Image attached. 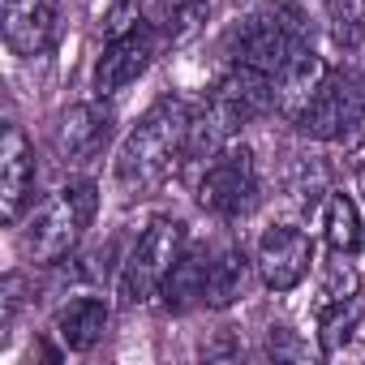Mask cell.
<instances>
[{
  "instance_id": "44dd1931",
  "label": "cell",
  "mask_w": 365,
  "mask_h": 365,
  "mask_svg": "<svg viewBox=\"0 0 365 365\" xmlns=\"http://www.w3.org/2000/svg\"><path fill=\"white\" fill-rule=\"evenodd\" d=\"M348 254H335L327 262V284H322V301H339V297H356V271L352 262H344Z\"/></svg>"
},
{
  "instance_id": "4fadbf2b",
  "label": "cell",
  "mask_w": 365,
  "mask_h": 365,
  "mask_svg": "<svg viewBox=\"0 0 365 365\" xmlns=\"http://www.w3.org/2000/svg\"><path fill=\"white\" fill-rule=\"evenodd\" d=\"M112 138V116L99 103H73L61 125H56V150L65 163H86L95 159Z\"/></svg>"
},
{
  "instance_id": "ffe728a7",
  "label": "cell",
  "mask_w": 365,
  "mask_h": 365,
  "mask_svg": "<svg viewBox=\"0 0 365 365\" xmlns=\"http://www.w3.org/2000/svg\"><path fill=\"white\" fill-rule=\"evenodd\" d=\"M327 18H331V39L339 48H361L365 43V0H327Z\"/></svg>"
},
{
  "instance_id": "9a60e30c",
  "label": "cell",
  "mask_w": 365,
  "mask_h": 365,
  "mask_svg": "<svg viewBox=\"0 0 365 365\" xmlns=\"http://www.w3.org/2000/svg\"><path fill=\"white\" fill-rule=\"evenodd\" d=\"M207 275H211V254L207 250H185L163 279V305L172 314L207 305Z\"/></svg>"
},
{
  "instance_id": "3957f363",
  "label": "cell",
  "mask_w": 365,
  "mask_h": 365,
  "mask_svg": "<svg viewBox=\"0 0 365 365\" xmlns=\"http://www.w3.org/2000/svg\"><path fill=\"white\" fill-rule=\"evenodd\" d=\"M305 43H309L305 9L288 5V0H275V5H262V9H254L250 18L237 22V31L228 35V61L262 69V73H275Z\"/></svg>"
},
{
  "instance_id": "9c48e42d",
  "label": "cell",
  "mask_w": 365,
  "mask_h": 365,
  "mask_svg": "<svg viewBox=\"0 0 365 365\" xmlns=\"http://www.w3.org/2000/svg\"><path fill=\"white\" fill-rule=\"evenodd\" d=\"M150 56H155V31L142 26V22H138L133 31L108 39V43H103V56H99V65H95V91H99V99L120 95L129 82H138V78L146 73Z\"/></svg>"
},
{
  "instance_id": "8fae6325",
  "label": "cell",
  "mask_w": 365,
  "mask_h": 365,
  "mask_svg": "<svg viewBox=\"0 0 365 365\" xmlns=\"http://www.w3.org/2000/svg\"><path fill=\"white\" fill-rule=\"evenodd\" d=\"M5 43L18 56H43L56 39V0H5Z\"/></svg>"
},
{
  "instance_id": "30bf717a",
  "label": "cell",
  "mask_w": 365,
  "mask_h": 365,
  "mask_svg": "<svg viewBox=\"0 0 365 365\" xmlns=\"http://www.w3.org/2000/svg\"><path fill=\"white\" fill-rule=\"evenodd\" d=\"M35 198V146L22 133V125H5L0 146V215L5 224H18Z\"/></svg>"
},
{
  "instance_id": "8992f818",
  "label": "cell",
  "mask_w": 365,
  "mask_h": 365,
  "mask_svg": "<svg viewBox=\"0 0 365 365\" xmlns=\"http://www.w3.org/2000/svg\"><path fill=\"white\" fill-rule=\"evenodd\" d=\"M258 202V163L250 146H224L202 180H198V207L220 215V220H241Z\"/></svg>"
},
{
  "instance_id": "277c9868",
  "label": "cell",
  "mask_w": 365,
  "mask_h": 365,
  "mask_svg": "<svg viewBox=\"0 0 365 365\" xmlns=\"http://www.w3.org/2000/svg\"><path fill=\"white\" fill-rule=\"evenodd\" d=\"M180 254H185V224L172 220V215L150 220L146 232L133 241L125 267H120L116 297L125 305H146L155 292H163V279H168V271L176 267Z\"/></svg>"
},
{
  "instance_id": "5bb4252c",
  "label": "cell",
  "mask_w": 365,
  "mask_h": 365,
  "mask_svg": "<svg viewBox=\"0 0 365 365\" xmlns=\"http://www.w3.org/2000/svg\"><path fill=\"white\" fill-rule=\"evenodd\" d=\"M108 318H112V309H108L103 297H78V301H69V305L56 309L52 331H56V339H61L69 352H91V348L103 339Z\"/></svg>"
},
{
  "instance_id": "ac0fdd59",
  "label": "cell",
  "mask_w": 365,
  "mask_h": 365,
  "mask_svg": "<svg viewBox=\"0 0 365 365\" xmlns=\"http://www.w3.org/2000/svg\"><path fill=\"white\" fill-rule=\"evenodd\" d=\"M361 327V301L356 297H339V301H322L318 305V344L322 352H339Z\"/></svg>"
},
{
  "instance_id": "6da1fadb",
  "label": "cell",
  "mask_w": 365,
  "mask_h": 365,
  "mask_svg": "<svg viewBox=\"0 0 365 365\" xmlns=\"http://www.w3.org/2000/svg\"><path fill=\"white\" fill-rule=\"evenodd\" d=\"M190 108L180 99H159L120 142L116 150V185L125 194H150L176 172V163L185 159V142H190Z\"/></svg>"
},
{
  "instance_id": "2e32d148",
  "label": "cell",
  "mask_w": 365,
  "mask_h": 365,
  "mask_svg": "<svg viewBox=\"0 0 365 365\" xmlns=\"http://www.w3.org/2000/svg\"><path fill=\"white\" fill-rule=\"evenodd\" d=\"M322 237L335 254H356L361 250V215L348 194H327L322 198Z\"/></svg>"
},
{
  "instance_id": "52a82bcc",
  "label": "cell",
  "mask_w": 365,
  "mask_h": 365,
  "mask_svg": "<svg viewBox=\"0 0 365 365\" xmlns=\"http://www.w3.org/2000/svg\"><path fill=\"white\" fill-rule=\"evenodd\" d=\"M202 108H207V112L220 120V129L232 138V133H241L245 125H254L258 116H267V112L275 108V99H271V73L250 69V65H232V69L211 86V95H207Z\"/></svg>"
},
{
  "instance_id": "e0dca14e",
  "label": "cell",
  "mask_w": 365,
  "mask_h": 365,
  "mask_svg": "<svg viewBox=\"0 0 365 365\" xmlns=\"http://www.w3.org/2000/svg\"><path fill=\"white\" fill-rule=\"evenodd\" d=\"M245 254L241 250H224L211 258V275H207V305L211 309H228L241 292H245Z\"/></svg>"
},
{
  "instance_id": "7402d4cb",
  "label": "cell",
  "mask_w": 365,
  "mask_h": 365,
  "mask_svg": "<svg viewBox=\"0 0 365 365\" xmlns=\"http://www.w3.org/2000/svg\"><path fill=\"white\" fill-rule=\"evenodd\" d=\"M361 185H365V159H361Z\"/></svg>"
},
{
  "instance_id": "7c38bea8",
  "label": "cell",
  "mask_w": 365,
  "mask_h": 365,
  "mask_svg": "<svg viewBox=\"0 0 365 365\" xmlns=\"http://www.w3.org/2000/svg\"><path fill=\"white\" fill-rule=\"evenodd\" d=\"M327 78V65H322V56L305 43L301 52H292L275 73H271V99H275V112L279 116H288V120H297V112L314 99V91H318V82Z\"/></svg>"
},
{
  "instance_id": "ba28073f",
  "label": "cell",
  "mask_w": 365,
  "mask_h": 365,
  "mask_svg": "<svg viewBox=\"0 0 365 365\" xmlns=\"http://www.w3.org/2000/svg\"><path fill=\"white\" fill-rule=\"evenodd\" d=\"M309 262H314V245L301 228L292 224H275L258 237V275L271 292H292L305 275H309Z\"/></svg>"
},
{
  "instance_id": "5b68a950",
  "label": "cell",
  "mask_w": 365,
  "mask_h": 365,
  "mask_svg": "<svg viewBox=\"0 0 365 365\" xmlns=\"http://www.w3.org/2000/svg\"><path fill=\"white\" fill-rule=\"evenodd\" d=\"M365 120V73L356 69H327V78L318 82L314 99L297 112V133L309 142H339L348 133H356V125Z\"/></svg>"
},
{
  "instance_id": "7a4b0ae2",
  "label": "cell",
  "mask_w": 365,
  "mask_h": 365,
  "mask_svg": "<svg viewBox=\"0 0 365 365\" xmlns=\"http://www.w3.org/2000/svg\"><path fill=\"white\" fill-rule=\"evenodd\" d=\"M99 211V185L95 180H69L48 202H39L22 228V254L35 267H56L91 228Z\"/></svg>"
},
{
  "instance_id": "d6986e66",
  "label": "cell",
  "mask_w": 365,
  "mask_h": 365,
  "mask_svg": "<svg viewBox=\"0 0 365 365\" xmlns=\"http://www.w3.org/2000/svg\"><path fill=\"white\" fill-rule=\"evenodd\" d=\"M211 18V0H159V31L163 39L176 43H190Z\"/></svg>"
}]
</instances>
